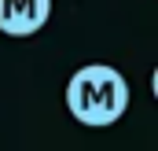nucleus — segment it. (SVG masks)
<instances>
[{
	"label": "nucleus",
	"instance_id": "obj_1",
	"mask_svg": "<svg viewBox=\"0 0 158 151\" xmlns=\"http://www.w3.org/2000/svg\"><path fill=\"white\" fill-rule=\"evenodd\" d=\"M132 88L118 67L110 63H88L70 74L66 81V111L88 129H107L121 122V114L129 111Z\"/></svg>",
	"mask_w": 158,
	"mask_h": 151
},
{
	"label": "nucleus",
	"instance_id": "obj_2",
	"mask_svg": "<svg viewBox=\"0 0 158 151\" xmlns=\"http://www.w3.org/2000/svg\"><path fill=\"white\" fill-rule=\"evenodd\" d=\"M52 19V0H0V33L33 37Z\"/></svg>",
	"mask_w": 158,
	"mask_h": 151
}]
</instances>
